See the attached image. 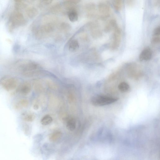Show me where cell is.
<instances>
[{
  "instance_id": "cell-1",
  "label": "cell",
  "mask_w": 160,
  "mask_h": 160,
  "mask_svg": "<svg viewBox=\"0 0 160 160\" xmlns=\"http://www.w3.org/2000/svg\"><path fill=\"white\" fill-rule=\"evenodd\" d=\"M17 67L18 70L23 75L30 77L35 74L38 66L34 62L28 61H20L17 63Z\"/></svg>"
},
{
  "instance_id": "cell-2",
  "label": "cell",
  "mask_w": 160,
  "mask_h": 160,
  "mask_svg": "<svg viewBox=\"0 0 160 160\" xmlns=\"http://www.w3.org/2000/svg\"><path fill=\"white\" fill-rule=\"evenodd\" d=\"M118 99L107 97V96L98 95L94 96L91 100L92 104L97 107L105 106L114 103Z\"/></svg>"
},
{
  "instance_id": "cell-3",
  "label": "cell",
  "mask_w": 160,
  "mask_h": 160,
  "mask_svg": "<svg viewBox=\"0 0 160 160\" xmlns=\"http://www.w3.org/2000/svg\"><path fill=\"white\" fill-rule=\"evenodd\" d=\"M18 83L17 79L13 77H5L0 81V84L4 89L8 91L14 89L17 87Z\"/></svg>"
},
{
  "instance_id": "cell-4",
  "label": "cell",
  "mask_w": 160,
  "mask_h": 160,
  "mask_svg": "<svg viewBox=\"0 0 160 160\" xmlns=\"http://www.w3.org/2000/svg\"><path fill=\"white\" fill-rule=\"evenodd\" d=\"M98 9L100 17L102 20L109 18L111 13L110 6L107 2L102 1L98 6Z\"/></svg>"
},
{
  "instance_id": "cell-5",
  "label": "cell",
  "mask_w": 160,
  "mask_h": 160,
  "mask_svg": "<svg viewBox=\"0 0 160 160\" xmlns=\"http://www.w3.org/2000/svg\"><path fill=\"white\" fill-rule=\"evenodd\" d=\"M152 57V51L149 47L144 49L140 53L139 59L140 61H148Z\"/></svg>"
},
{
  "instance_id": "cell-6",
  "label": "cell",
  "mask_w": 160,
  "mask_h": 160,
  "mask_svg": "<svg viewBox=\"0 0 160 160\" xmlns=\"http://www.w3.org/2000/svg\"><path fill=\"white\" fill-rule=\"evenodd\" d=\"M31 87L30 84L27 82L23 83L19 87L18 91L21 94L26 95L31 91Z\"/></svg>"
},
{
  "instance_id": "cell-7",
  "label": "cell",
  "mask_w": 160,
  "mask_h": 160,
  "mask_svg": "<svg viewBox=\"0 0 160 160\" xmlns=\"http://www.w3.org/2000/svg\"><path fill=\"white\" fill-rule=\"evenodd\" d=\"M76 127V122L75 118H69L67 119L66 123L67 129L70 131H74Z\"/></svg>"
},
{
  "instance_id": "cell-8",
  "label": "cell",
  "mask_w": 160,
  "mask_h": 160,
  "mask_svg": "<svg viewBox=\"0 0 160 160\" xmlns=\"http://www.w3.org/2000/svg\"><path fill=\"white\" fill-rule=\"evenodd\" d=\"M116 20L115 19H111L106 23L105 30L106 31H109L114 27H116Z\"/></svg>"
},
{
  "instance_id": "cell-9",
  "label": "cell",
  "mask_w": 160,
  "mask_h": 160,
  "mask_svg": "<svg viewBox=\"0 0 160 160\" xmlns=\"http://www.w3.org/2000/svg\"><path fill=\"white\" fill-rule=\"evenodd\" d=\"M79 47V43L76 39H74L70 43L69 49L71 51H74L77 50Z\"/></svg>"
},
{
  "instance_id": "cell-10",
  "label": "cell",
  "mask_w": 160,
  "mask_h": 160,
  "mask_svg": "<svg viewBox=\"0 0 160 160\" xmlns=\"http://www.w3.org/2000/svg\"><path fill=\"white\" fill-rule=\"evenodd\" d=\"M62 135V133L60 131L55 132L50 135L49 140L51 142L56 141L60 138Z\"/></svg>"
},
{
  "instance_id": "cell-11",
  "label": "cell",
  "mask_w": 160,
  "mask_h": 160,
  "mask_svg": "<svg viewBox=\"0 0 160 160\" xmlns=\"http://www.w3.org/2000/svg\"><path fill=\"white\" fill-rule=\"evenodd\" d=\"M29 105V102L26 100H21L15 105V108L18 109H20L23 107H26Z\"/></svg>"
},
{
  "instance_id": "cell-12",
  "label": "cell",
  "mask_w": 160,
  "mask_h": 160,
  "mask_svg": "<svg viewBox=\"0 0 160 160\" xmlns=\"http://www.w3.org/2000/svg\"><path fill=\"white\" fill-rule=\"evenodd\" d=\"M113 5L116 11L118 12L122 10L123 6L122 0H113Z\"/></svg>"
},
{
  "instance_id": "cell-13",
  "label": "cell",
  "mask_w": 160,
  "mask_h": 160,
  "mask_svg": "<svg viewBox=\"0 0 160 160\" xmlns=\"http://www.w3.org/2000/svg\"><path fill=\"white\" fill-rule=\"evenodd\" d=\"M53 121L52 117L49 115H46L41 119V123L44 125H46L51 124Z\"/></svg>"
},
{
  "instance_id": "cell-14",
  "label": "cell",
  "mask_w": 160,
  "mask_h": 160,
  "mask_svg": "<svg viewBox=\"0 0 160 160\" xmlns=\"http://www.w3.org/2000/svg\"><path fill=\"white\" fill-rule=\"evenodd\" d=\"M119 90L122 92H126L129 91L130 86L128 84L125 82L120 83L118 86Z\"/></svg>"
},
{
  "instance_id": "cell-15",
  "label": "cell",
  "mask_w": 160,
  "mask_h": 160,
  "mask_svg": "<svg viewBox=\"0 0 160 160\" xmlns=\"http://www.w3.org/2000/svg\"><path fill=\"white\" fill-rule=\"evenodd\" d=\"M35 115L33 114L26 113L23 115V119L24 121L27 122H32L34 121Z\"/></svg>"
},
{
  "instance_id": "cell-16",
  "label": "cell",
  "mask_w": 160,
  "mask_h": 160,
  "mask_svg": "<svg viewBox=\"0 0 160 160\" xmlns=\"http://www.w3.org/2000/svg\"><path fill=\"white\" fill-rule=\"evenodd\" d=\"M68 17L70 21L74 22L78 20V15L76 12L74 11H70L69 13Z\"/></svg>"
},
{
  "instance_id": "cell-17",
  "label": "cell",
  "mask_w": 160,
  "mask_h": 160,
  "mask_svg": "<svg viewBox=\"0 0 160 160\" xmlns=\"http://www.w3.org/2000/svg\"><path fill=\"white\" fill-rule=\"evenodd\" d=\"M160 36H154V37L152 39V42L153 43L155 44L159 42Z\"/></svg>"
},
{
  "instance_id": "cell-18",
  "label": "cell",
  "mask_w": 160,
  "mask_h": 160,
  "mask_svg": "<svg viewBox=\"0 0 160 160\" xmlns=\"http://www.w3.org/2000/svg\"><path fill=\"white\" fill-rule=\"evenodd\" d=\"M160 27H157L154 30V36H160Z\"/></svg>"
},
{
  "instance_id": "cell-19",
  "label": "cell",
  "mask_w": 160,
  "mask_h": 160,
  "mask_svg": "<svg viewBox=\"0 0 160 160\" xmlns=\"http://www.w3.org/2000/svg\"><path fill=\"white\" fill-rule=\"evenodd\" d=\"M126 1L127 5L130 6H132L134 3V0H126Z\"/></svg>"
},
{
  "instance_id": "cell-20",
  "label": "cell",
  "mask_w": 160,
  "mask_h": 160,
  "mask_svg": "<svg viewBox=\"0 0 160 160\" xmlns=\"http://www.w3.org/2000/svg\"><path fill=\"white\" fill-rule=\"evenodd\" d=\"M155 5H158L159 4L160 0H154Z\"/></svg>"
},
{
  "instance_id": "cell-21",
  "label": "cell",
  "mask_w": 160,
  "mask_h": 160,
  "mask_svg": "<svg viewBox=\"0 0 160 160\" xmlns=\"http://www.w3.org/2000/svg\"><path fill=\"white\" fill-rule=\"evenodd\" d=\"M35 110H37L38 108V106L37 105H35L33 106Z\"/></svg>"
},
{
  "instance_id": "cell-22",
  "label": "cell",
  "mask_w": 160,
  "mask_h": 160,
  "mask_svg": "<svg viewBox=\"0 0 160 160\" xmlns=\"http://www.w3.org/2000/svg\"><path fill=\"white\" fill-rule=\"evenodd\" d=\"M44 1H48V0H44Z\"/></svg>"
}]
</instances>
